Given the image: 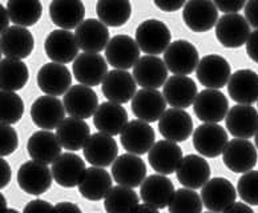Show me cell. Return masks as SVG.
I'll use <instances>...</instances> for the list:
<instances>
[{
  "mask_svg": "<svg viewBox=\"0 0 258 213\" xmlns=\"http://www.w3.org/2000/svg\"><path fill=\"white\" fill-rule=\"evenodd\" d=\"M136 41L140 49L148 55H160L172 43V33L164 22L148 19L136 28Z\"/></svg>",
  "mask_w": 258,
  "mask_h": 213,
  "instance_id": "cell-1",
  "label": "cell"
},
{
  "mask_svg": "<svg viewBox=\"0 0 258 213\" xmlns=\"http://www.w3.org/2000/svg\"><path fill=\"white\" fill-rule=\"evenodd\" d=\"M18 185L28 195L40 196L48 191L52 185V169L47 164L39 162L23 163L18 169Z\"/></svg>",
  "mask_w": 258,
  "mask_h": 213,
  "instance_id": "cell-2",
  "label": "cell"
},
{
  "mask_svg": "<svg viewBox=\"0 0 258 213\" xmlns=\"http://www.w3.org/2000/svg\"><path fill=\"white\" fill-rule=\"evenodd\" d=\"M250 24L240 14H225L216 24V37L226 48H240L250 36Z\"/></svg>",
  "mask_w": 258,
  "mask_h": 213,
  "instance_id": "cell-3",
  "label": "cell"
},
{
  "mask_svg": "<svg viewBox=\"0 0 258 213\" xmlns=\"http://www.w3.org/2000/svg\"><path fill=\"white\" fill-rule=\"evenodd\" d=\"M228 143V132L217 123H204L193 133V147L201 156L208 158L222 154Z\"/></svg>",
  "mask_w": 258,
  "mask_h": 213,
  "instance_id": "cell-4",
  "label": "cell"
},
{
  "mask_svg": "<svg viewBox=\"0 0 258 213\" xmlns=\"http://www.w3.org/2000/svg\"><path fill=\"white\" fill-rule=\"evenodd\" d=\"M193 110L203 123H220L229 112V101L220 89L205 88L196 97Z\"/></svg>",
  "mask_w": 258,
  "mask_h": 213,
  "instance_id": "cell-5",
  "label": "cell"
},
{
  "mask_svg": "<svg viewBox=\"0 0 258 213\" xmlns=\"http://www.w3.org/2000/svg\"><path fill=\"white\" fill-rule=\"evenodd\" d=\"M164 62L173 75H190L197 70L200 55L188 40H174L164 52Z\"/></svg>",
  "mask_w": 258,
  "mask_h": 213,
  "instance_id": "cell-6",
  "label": "cell"
},
{
  "mask_svg": "<svg viewBox=\"0 0 258 213\" xmlns=\"http://www.w3.org/2000/svg\"><path fill=\"white\" fill-rule=\"evenodd\" d=\"M185 26L193 32H208L218 22V8L213 0H188L182 11Z\"/></svg>",
  "mask_w": 258,
  "mask_h": 213,
  "instance_id": "cell-7",
  "label": "cell"
},
{
  "mask_svg": "<svg viewBox=\"0 0 258 213\" xmlns=\"http://www.w3.org/2000/svg\"><path fill=\"white\" fill-rule=\"evenodd\" d=\"M72 72L78 83L96 87L104 81L108 74V64L97 52H84L78 55L72 64Z\"/></svg>",
  "mask_w": 258,
  "mask_h": 213,
  "instance_id": "cell-8",
  "label": "cell"
},
{
  "mask_svg": "<svg viewBox=\"0 0 258 213\" xmlns=\"http://www.w3.org/2000/svg\"><path fill=\"white\" fill-rule=\"evenodd\" d=\"M257 149L247 139L230 140L222 152V162L234 173L249 172L257 164Z\"/></svg>",
  "mask_w": 258,
  "mask_h": 213,
  "instance_id": "cell-9",
  "label": "cell"
},
{
  "mask_svg": "<svg viewBox=\"0 0 258 213\" xmlns=\"http://www.w3.org/2000/svg\"><path fill=\"white\" fill-rule=\"evenodd\" d=\"M66 107L59 97L45 95L37 97L31 105V119L37 128L56 129L66 119Z\"/></svg>",
  "mask_w": 258,
  "mask_h": 213,
  "instance_id": "cell-10",
  "label": "cell"
},
{
  "mask_svg": "<svg viewBox=\"0 0 258 213\" xmlns=\"http://www.w3.org/2000/svg\"><path fill=\"white\" fill-rule=\"evenodd\" d=\"M197 80L205 88H224L232 76V68L228 60L220 55H207L200 60L197 70Z\"/></svg>",
  "mask_w": 258,
  "mask_h": 213,
  "instance_id": "cell-11",
  "label": "cell"
},
{
  "mask_svg": "<svg viewBox=\"0 0 258 213\" xmlns=\"http://www.w3.org/2000/svg\"><path fill=\"white\" fill-rule=\"evenodd\" d=\"M201 198L204 206L210 212H225L236 201L237 191L228 179L214 177L201 188Z\"/></svg>",
  "mask_w": 258,
  "mask_h": 213,
  "instance_id": "cell-12",
  "label": "cell"
},
{
  "mask_svg": "<svg viewBox=\"0 0 258 213\" xmlns=\"http://www.w3.org/2000/svg\"><path fill=\"white\" fill-rule=\"evenodd\" d=\"M140 51L136 39L128 35H116L105 48V59L117 70H129L140 59Z\"/></svg>",
  "mask_w": 258,
  "mask_h": 213,
  "instance_id": "cell-13",
  "label": "cell"
},
{
  "mask_svg": "<svg viewBox=\"0 0 258 213\" xmlns=\"http://www.w3.org/2000/svg\"><path fill=\"white\" fill-rule=\"evenodd\" d=\"M63 103L67 114L70 116L85 120L96 112L99 107V97L92 87L79 83L78 85H72L64 93Z\"/></svg>",
  "mask_w": 258,
  "mask_h": 213,
  "instance_id": "cell-14",
  "label": "cell"
},
{
  "mask_svg": "<svg viewBox=\"0 0 258 213\" xmlns=\"http://www.w3.org/2000/svg\"><path fill=\"white\" fill-rule=\"evenodd\" d=\"M137 81L126 70H113L108 72L101 83V91L107 100L125 104L133 99L137 92Z\"/></svg>",
  "mask_w": 258,
  "mask_h": 213,
  "instance_id": "cell-15",
  "label": "cell"
},
{
  "mask_svg": "<svg viewBox=\"0 0 258 213\" xmlns=\"http://www.w3.org/2000/svg\"><path fill=\"white\" fill-rule=\"evenodd\" d=\"M83 153L89 164L107 168L117 158L118 147L113 136L99 131L89 136L83 148Z\"/></svg>",
  "mask_w": 258,
  "mask_h": 213,
  "instance_id": "cell-16",
  "label": "cell"
},
{
  "mask_svg": "<svg viewBox=\"0 0 258 213\" xmlns=\"http://www.w3.org/2000/svg\"><path fill=\"white\" fill-rule=\"evenodd\" d=\"M156 139V133L149 123L144 120H132L128 122L125 128L120 133L122 148L129 153L145 154L151 151Z\"/></svg>",
  "mask_w": 258,
  "mask_h": 213,
  "instance_id": "cell-17",
  "label": "cell"
},
{
  "mask_svg": "<svg viewBox=\"0 0 258 213\" xmlns=\"http://www.w3.org/2000/svg\"><path fill=\"white\" fill-rule=\"evenodd\" d=\"M168 67L157 55H145L133 67V76L141 88L159 89L168 80Z\"/></svg>",
  "mask_w": 258,
  "mask_h": 213,
  "instance_id": "cell-18",
  "label": "cell"
},
{
  "mask_svg": "<svg viewBox=\"0 0 258 213\" xmlns=\"http://www.w3.org/2000/svg\"><path fill=\"white\" fill-rule=\"evenodd\" d=\"M112 177L120 185L129 188L140 187L147 177V166L139 154L125 153L117 156L112 164Z\"/></svg>",
  "mask_w": 258,
  "mask_h": 213,
  "instance_id": "cell-19",
  "label": "cell"
},
{
  "mask_svg": "<svg viewBox=\"0 0 258 213\" xmlns=\"http://www.w3.org/2000/svg\"><path fill=\"white\" fill-rule=\"evenodd\" d=\"M79 48L80 47L75 33L64 28L52 31L44 41L45 55L52 62L61 63V64L74 62L79 55Z\"/></svg>",
  "mask_w": 258,
  "mask_h": 213,
  "instance_id": "cell-20",
  "label": "cell"
},
{
  "mask_svg": "<svg viewBox=\"0 0 258 213\" xmlns=\"http://www.w3.org/2000/svg\"><path fill=\"white\" fill-rule=\"evenodd\" d=\"M225 123L233 137L250 139L258 131V111L251 104H237L229 110Z\"/></svg>",
  "mask_w": 258,
  "mask_h": 213,
  "instance_id": "cell-21",
  "label": "cell"
},
{
  "mask_svg": "<svg viewBox=\"0 0 258 213\" xmlns=\"http://www.w3.org/2000/svg\"><path fill=\"white\" fill-rule=\"evenodd\" d=\"M37 85L45 95L61 96L72 87V75L61 63H48L37 72Z\"/></svg>",
  "mask_w": 258,
  "mask_h": 213,
  "instance_id": "cell-22",
  "label": "cell"
},
{
  "mask_svg": "<svg viewBox=\"0 0 258 213\" xmlns=\"http://www.w3.org/2000/svg\"><path fill=\"white\" fill-rule=\"evenodd\" d=\"M159 131L164 139L182 143L193 132V120L182 108L166 110L159 120Z\"/></svg>",
  "mask_w": 258,
  "mask_h": 213,
  "instance_id": "cell-23",
  "label": "cell"
},
{
  "mask_svg": "<svg viewBox=\"0 0 258 213\" xmlns=\"http://www.w3.org/2000/svg\"><path fill=\"white\" fill-rule=\"evenodd\" d=\"M166 111V100L159 89L141 88L132 99V112L147 123L159 122Z\"/></svg>",
  "mask_w": 258,
  "mask_h": 213,
  "instance_id": "cell-24",
  "label": "cell"
},
{
  "mask_svg": "<svg viewBox=\"0 0 258 213\" xmlns=\"http://www.w3.org/2000/svg\"><path fill=\"white\" fill-rule=\"evenodd\" d=\"M51 169L53 180L63 188L78 187L87 171L84 160L72 151L60 154L52 163Z\"/></svg>",
  "mask_w": 258,
  "mask_h": 213,
  "instance_id": "cell-25",
  "label": "cell"
},
{
  "mask_svg": "<svg viewBox=\"0 0 258 213\" xmlns=\"http://www.w3.org/2000/svg\"><path fill=\"white\" fill-rule=\"evenodd\" d=\"M182 157V151L177 143L168 139L155 143L151 151L148 152V162L153 171L161 175H172L176 172Z\"/></svg>",
  "mask_w": 258,
  "mask_h": 213,
  "instance_id": "cell-26",
  "label": "cell"
},
{
  "mask_svg": "<svg viewBox=\"0 0 258 213\" xmlns=\"http://www.w3.org/2000/svg\"><path fill=\"white\" fill-rule=\"evenodd\" d=\"M35 47L32 33L27 27L16 26L8 27L0 36V51L7 58L14 59H26L32 54Z\"/></svg>",
  "mask_w": 258,
  "mask_h": 213,
  "instance_id": "cell-27",
  "label": "cell"
},
{
  "mask_svg": "<svg viewBox=\"0 0 258 213\" xmlns=\"http://www.w3.org/2000/svg\"><path fill=\"white\" fill-rule=\"evenodd\" d=\"M162 95L170 107L186 110L195 103L199 89L192 77L186 75H173L164 84Z\"/></svg>",
  "mask_w": 258,
  "mask_h": 213,
  "instance_id": "cell-28",
  "label": "cell"
},
{
  "mask_svg": "<svg viewBox=\"0 0 258 213\" xmlns=\"http://www.w3.org/2000/svg\"><path fill=\"white\" fill-rule=\"evenodd\" d=\"M61 143L57 135L48 129L33 132L27 143V151L30 157L43 164H52L61 154Z\"/></svg>",
  "mask_w": 258,
  "mask_h": 213,
  "instance_id": "cell-29",
  "label": "cell"
},
{
  "mask_svg": "<svg viewBox=\"0 0 258 213\" xmlns=\"http://www.w3.org/2000/svg\"><path fill=\"white\" fill-rule=\"evenodd\" d=\"M173 195V183L166 177V175L161 173L145 177V180L140 185V197L143 198V201L159 210L168 208Z\"/></svg>",
  "mask_w": 258,
  "mask_h": 213,
  "instance_id": "cell-30",
  "label": "cell"
},
{
  "mask_svg": "<svg viewBox=\"0 0 258 213\" xmlns=\"http://www.w3.org/2000/svg\"><path fill=\"white\" fill-rule=\"evenodd\" d=\"M128 124V112L121 104L113 101H105L97 107L93 114V125L97 131L108 133L111 136H117Z\"/></svg>",
  "mask_w": 258,
  "mask_h": 213,
  "instance_id": "cell-31",
  "label": "cell"
},
{
  "mask_svg": "<svg viewBox=\"0 0 258 213\" xmlns=\"http://www.w3.org/2000/svg\"><path fill=\"white\" fill-rule=\"evenodd\" d=\"M176 175L182 187L200 189L210 180L212 171L209 163L204 157L197 154H186L181 160Z\"/></svg>",
  "mask_w": 258,
  "mask_h": 213,
  "instance_id": "cell-32",
  "label": "cell"
},
{
  "mask_svg": "<svg viewBox=\"0 0 258 213\" xmlns=\"http://www.w3.org/2000/svg\"><path fill=\"white\" fill-rule=\"evenodd\" d=\"M79 47L84 52H100L105 49L109 43V31L101 20L87 19L76 28L75 32Z\"/></svg>",
  "mask_w": 258,
  "mask_h": 213,
  "instance_id": "cell-33",
  "label": "cell"
},
{
  "mask_svg": "<svg viewBox=\"0 0 258 213\" xmlns=\"http://www.w3.org/2000/svg\"><path fill=\"white\" fill-rule=\"evenodd\" d=\"M228 93L237 104L258 101V74L253 70H238L232 74L228 83Z\"/></svg>",
  "mask_w": 258,
  "mask_h": 213,
  "instance_id": "cell-34",
  "label": "cell"
},
{
  "mask_svg": "<svg viewBox=\"0 0 258 213\" xmlns=\"http://www.w3.org/2000/svg\"><path fill=\"white\" fill-rule=\"evenodd\" d=\"M49 16L59 28L76 30L84 22L85 7L81 0H52Z\"/></svg>",
  "mask_w": 258,
  "mask_h": 213,
  "instance_id": "cell-35",
  "label": "cell"
},
{
  "mask_svg": "<svg viewBox=\"0 0 258 213\" xmlns=\"http://www.w3.org/2000/svg\"><path fill=\"white\" fill-rule=\"evenodd\" d=\"M112 188L111 175L103 167H89L79 183L80 195L89 201H100Z\"/></svg>",
  "mask_w": 258,
  "mask_h": 213,
  "instance_id": "cell-36",
  "label": "cell"
},
{
  "mask_svg": "<svg viewBox=\"0 0 258 213\" xmlns=\"http://www.w3.org/2000/svg\"><path fill=\"white\" fill-rule=\"evenodd\" d=\"M56 135L64 149L75 152L84 148L85 143L91 136V129L84 122V119L70 116L60 123L59 127L56 128Z\"/></svg>",
  "mask_w": 258,
  "mask_h": 213,
  "instance_id": "cell-37",
  "label": "cell"
},
{
  "mask_svg": "<svg viewBox=\"0 0 258 213\" xmlns=\"http://www.w3.org/2000/svg\"><path fill=\"white\" fill-rule=\"evenodd\" d=\"M30 79V70L22 59L3 58L0 62V88L4 91H19L24 88Z\"/></svg>",
  "mask_w": 258,
  "mask_h": 213,
  "instance_id": "cell-38",
  "label": "cell"
},
{
  "mask_svg": "<svg viewBox=\"0 0 258 213\" xmlns=\"http://www.w3.org/2000/svg\"><path fill=\"white\" fill-rule=\"evenodd\" d=\"M96 14L108 27H121L132 15V4L129 0H97Z\"/></svg>",
  "mask_w": 258,
  "mask_h": 213,
  "instance_id": "cell-39",
  "label": "cell"
},
{
  "mask_svg": "<svg viewBox=\"0 0 258 213\" xmlns=\"http://www.w3.org/2000/svg\"><path fill=\"white\" fill-rule=\"evenodd\" d=\"M7 10L11 22L22 27L35 26L43 15L40 0H8Z\"/></svg>",
  "mask_w": 258,
  "mask_h": 213,
  "instance_id": "cell-40",
  "label": "cell"
},
{
  "mask_svg": "<svg viewBox=\"0 0 258 213\" xmlns=\"http://www.w3.org/2000/svg\"><path fill=\"white\" fill-rule=\"evenodd\" d=\"M140 204V198L133 188L117 184L112 187L108 195L104 197V208L108 213H129L135 212Z\"/></svg>",
  "mask_w": 258,
  "mask_h": 213,
  "instance_id": "cell-41",
  "label": "cell"
},
{
  "mask_svg": "<svg viewBox=\"0 0 258 213\" xmlns=\"http://www.w3.org/2000/svg\"><path fill=\"white\" fill-rule=\"evenodd\" d=\"M204 202L201 196L192 188H180L174 191L168 209L170 213H201Z\"/></svg>",
  "mask_w": 258,
  "mask_h": 213,
  "instance_id": "cell-42",
  "label": "cell"
},
{
  "mask_svg": "<svg viewBox=\"0 0 258 213\" xmlns=\"http://www.w3.org/2000/svg\"><path fill=\"white\" fill-rule=\"evenodd\" d=\"M24 114V103L15 91L0 92V122L3 124H16Z\"/></svg>",
  "mask_w": 258,
  "mask_h": 213,
  "instance_id": "cell-43",
  "label": "cell"
},
{
  "mask_svg": "<svg viewBox=\"0 0 258 213\" xmlns=\"http://www.w3.org/2000/svg\"><path fill=\"white\" fill-rule=\"evenodd\" d=\"M237 193L242 201L258 206V171H249L237 183Z\"/></svg>",
  "mask_w": 258,
  "mask_h": 213,
  "instance_id": "cell-44",
  "label": "cell"
},
{
  "mask_svg": "<svg viewBox=\"0 0 258 213\" xmlns=\"http://www.w3.org/2000/svg\"><path fill=\"white\" fill-rule=\"evenodd\" d=\"M19 136L15 128H12L11 124L0 125V156L7 157L18 149Z\"/></svg>",
  "mask_w": 258,
  "mask_h": 213,
  "instance_id": "cell-45",
  "label": "cell"
},
{
  "mask_svg": "<svg viewBox=\"0 0 258 213\" xmlns=\"http://www.w3.org/2000/svg\"><path fill=\"white\" fill-rule=\"evenodd\" d=\"M213 2L217 6L218 11H222L224 14H234L245 7L247 0H213Z\"/></svg>",
  "mask_w": 258,
  "mask_h": 213,
  "instance_id": "cell-46",
  "label": "cell"
},
{
  "mask_svg": "<svg viewBox=\"0 0 258 213\" xmlns=\"http://www.w3.org/2000/svg\"><path fill=\"white\" fill-rule=\"evenodd\" d=\"M245 18L251 27L258 28V0H247L245 4Z\"/></svg>",
  "mask_w": 258,
  "mask_h": 213,
  "instance_id": "cell-47",
  "label": "cell"
},
{
  "mask_svg": "<svg viewBox=\"0 0 258 213\" xmlns=\"http://www.w3.org/2000/svg\"><path fill=\"white\" fill-rule=\"evenodd\" d=\"M157 8L164 12H176L186 4V0H153Z\"/></svg>",
  "mask_w": 258,
  "mask_h": 213,
  "instance_id": "cell-48",
  "label": "cell"
},
{
  "mask_svg": "<svg viewBox=\"0 0 258 213\" xmlns=\"http://www.w3.org/2000/svg\"><path fill=\"white\" fill-rule=\"evenodd\" d=\"M246 54L253 62L258 63V28L250 33L246 41Z\"/></svg>",
  "mask_w": 258,
  "mask_h": 213,
  "instance_id": "cell-49",
  "label": "cell"
},
{
  "mask_svg": "<svg viewBox=\"0 0 258 213\" xmlns=\"http://www.w3.org/2000/svg\"><path fill=\"white\" fill-rule=\"evenodd\" d=\"M11 176V167H10L7 160H4V157H2L0 158V188H2V189H4V188L10 184Z\"/></svg>",
  "mask_w": 258,
  "mask_h": 213,
  "instance_id": "cell-50",
  "label": "cell"
},
{
  "mask_svg": "<svg viewBox=\"0 0 258 213\" xmlns=\"http://www.w3.org/2000/svg\"><path fill=\"white\" fill-rule=\"evenodd\" d=\"M55 209V205H52L51 202L45 201V200H32L24 206V212H35V210H41V212H44V210H51Z\"/></svg>",
  "mask_w": 258,
  "mask_h": 213,
  "instance_id": "cell-51",
  "label": "cell"
},
{
  "mask_svg": "<svg viewBox=\"0 0 258 213\" xmlns=\"http://www.w3.org/2000/svg\"><path fill=\"white\" fill-rule=\"evenodd\" d=\"M240 213V212H245V213H253V209H251L250 204H247V202H233L232 205L229 206L228 209L225 210V213Z\"/></svg>",
  "mask_w": 258,
  "mask_h": 213,
  "instance_id": "cell-52",
  "label": "cell"
},
{
  "mask_svg": "<svg viewBox=\"0 0 258 213\" xmlns=\"http://www.w3.org/2000/svg\"><path fill=\"white\" fill-rule=\"evenodd\" d=\"M10 22H11V18H10L8 10L4 8V6L2 4L0 6V31L2 32H4L10 27Z\"/></svg>",
  "mask_w": 258,
  "mask_h": 213,
  "instance_id": "cell-53",
  "label": "cell"
},
{
  "mask_svg": "<svg viewBox=\"0 0 258 213\" xmlns=\"http://www.w3.org/2000/svg\"><path fill=\"white\" fill-rule=\"evenodd\" d=\"M55 209H57V210H71V212L80 213V208H79L76 204H74V202H70V201H61V202H59V204H56Z\"/></svg>",
  "mask_w": 258,
  "mask_h": 213,
  "instance_id": "cell-54",
  "label": "cell"
},
{
  "mask_svg": "<svg viewBox=\"0 0 258 213\" xmlns=\"http://www.w3.org/2000/svg\"><path fill=\"white\" fill-rule=\"evenodd\" d=\"M157 208H155V206L149 205V204H147V202L143 201V204H139V205L136 206V209H135V212H149V213H156L157 212Z\"/></svg>",
  "mask_w": 258,
  "mask_h": 213,
  "instance_id": "cell-55",
  "label": "cell"
},
{
  "mask_svg": "<svg viewBox=\"0 0 258 213\" xmlns=\"http://www.w3.org/2000/svg\"><path fill=\"white\" fill-rule=\"evenodd\" d=\"M0 198H2V208H6L7 209V204H6V197H4L3 195L0 196Z\"/></svg>",
  "mask_w": 258,
  "mask_h": 213,
  "instance_id": "cell-56",
  "label": "cell"
},
{
  "mask_svg": "<svg viewBox=\"0 0 258 213\" xmlns=\"http://www.w3.org/2000/svg\"><path fill=\"white\" fill-rule=\"evenodd\" d=\"M254 143H255V147H257V149H258V131H257V133L254 135Z\"/></svg>",
  "mask_w": 258,
  "mask_h": 213,
  "instance_id": "cell-57",
  "label": "cell"
},
{
  "mask_svg": "<svg viewBox=\"0 0 258 213\" xmlns=\"http://www.w3.org/2000/svg\"><path fill=\"white\" fill-rule=\"evenodd\" d=\"M257 103H258V101H257Z\"/></svg>",
  "mask_w": 258,
  "mask_h": 213,
  "instance_id": "cell-58",
  "label": "cell"
}]
</instances>
